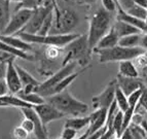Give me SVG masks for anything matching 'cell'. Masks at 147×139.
Wrapping results in <instances>:
<instances>
[{
    "label": "cell",
    "instance_id": "6da1fadb",
    "mask_svg": "<svg viewBox=\"0 0 147 139\" xmlns=\"http://www.w3.org/2000/svg\"><path fill=\"white\" fill-rule=\"evenodd\" d=\"M113 14L107 12L105 8H99L95 12L90 21L88 39L92 51L96 47L101 38L107 34L112 27Z\"/></svg>",
    "mask_w": 147,
    "mask_h": 139
},
{
    "label": "cell",
    "instance_id": "7a4b0ae2",
    "mask_svg": "<svg viewBox=\"0 0 147 139\" xmlns=\"http://www.w3.org/2000/svg\"><path fill=\"white\" fill-rule=\"evenodd\" d=\"M45 100L54 105L57 109L63 112L65 115L80 117L88 110V105L73 97L67 89L59 94L47 97Z\"/></svg>",
    "mask_w": 147,
    "mask_h": 139
},
{
    "label": "cell",
    "instance_id": "3957f363",
    "mask_svg": "<svg viewBox=\"0 0 147 139\" xmlns=\"http://www.w3.org/2000/svg\"><path fill=\"white\" fill-rule=\"evenodd\" d=\"M64 52H65V58L63 60L62 66L70 62H76L80 66L88 65L93 52L88 44V34L79 35L71 42H69L64 47Z\"/></svg>",
    "mask_w": 147,
    "mask_h": 139
},
{
    "label": "cell",
    "instance_id": "277c9868",
    "mask_svg": "<svg viewBox=\"0 0 147 139\" xmlns=\"http://www.w3.org/2000/svg\"><path fill=\"white\" fill-rule=\"evenodd\" d=\"M146 49L142 46H136V47H125L119 44L113 46L111 49H99L95 51L99 55V61L100 63H109V62H121L125 60H133L139 55L144 54Z\"/></svg>",
    "mask_w": 147,
    "mask_h": 139
},
{
    "label": "cell",
    "instance_id": "5b68a950",
    "mask_svg": "<svg viewBox=\"0 0 147 139\" xmlns=\"http://www.w3.org/2000/svg\"><path fill=\"white\" fill-rule=\"evenodd\" d=\"M17 36L21 37L23 40L32 44H42V45H54L58 47H65L69 42L78 37L80 34L77 33H69V34H29V33H18Z\"/></svg>",
    "mask_w": 147,
    "mask_h": 139
},
{
    "label": "cell",
    "instance_id": "8992f818",
    "mask_svg": "<svg viewBox=\"0 0 147 139\" xmlns=\"http://www.w3.org/2000/svg\"><path fill=\"white\" fill-rule=\"evenodd\" d=\"M78 15L74 10L65 8L55 15V22L49 34H69L78 25Z\"/></svg>",
    "mask_w": 147,
    "mask_h": 139
},
{
    "label": "cell",
    "instance_id": "52a82bcc",
    "mask_svg": "<svg viewBox=\"0 0 147 139\" xmlns=\"http://www.w3.org/2000/svg\"><path fill=\"white\" fill-rule=\"evenodd\" d=\"M54 8L55 7L54 5H53L52 1L49 0L47 3H44L43 5L34 9L33 15L30 18L29 22L27 23V25L19 33L24 32V33H29V34H37L39 32V29L41 28L47 16L49 15V12L52 9H54Z\"/></svg>",
    "mask_w": 147,
    "mask_h": 139
},
{
    "label": "cell",
    "instance_id": "ba28073f",
    "mask_svg": "<svg viewBox=\"0 0 147 139\" xmlns=\"http://www.w3.org/2000/svg\"><path fill=\"white\" fill-rule=\"evenodd\" d=\"M34 9L29 8H21L15 10V14L10 17L7 26L1 33L2 35H16L21 31L29 22L30 18L33 15Z\"/></svg>",
    "mask_w": 147,
    "mask_h": 139
},
{
    "label": "cell",
    "instance_id": "9c48e42d",
    "mask_svg": "<svg viewBox=\"0 0 147 139\" xmlns=\"http://www.w3.org/2000/svg\"><path fill=\"white\" fill-rule=\"evenodd\" d=\"M76 65H77L76 62H70V63L66 64V65L62 66L61 69H59L56 73L53 74L49 78H47V81H43V83H40V85L36 88L35 92L40 93V92H43V91L49 90V89L55 87L57 83H59L61 81H63L65 77H67L68 75L73 73L76 68Z\"/></svg>",
    "mask_w": 147,
    "mask_h": 139
},
{
    "label": "cell",
    "instance_id": "30bf717a",
    "mask_svg": "<svg viewBox=\"0 0 147 139\" xmlns=\"http://www.w3.org/2000/svg\"><path fill=\"white\" fill-rule=\"evenodd\" d=\"M116 88H117V83H116V79H114L108 83L103 92H101L97 96H94L92 98L94 109H100V108L108 109L113 101L115 100Z\"/></svg>",
    "mask_w": 147,
    "mask_h": 139
},
{
    "label": "cell",
    "instance_id": "8fae6325",
    "mask_svg": "<svg viewBox=\"0 0 147 139\" xmlns=\"http://www.w3.org/2000/svg\"><path fill=\"white\" fill-rule=\"evenodd\" d=\"M33 108L37 112V115H39L40 120H41L42 124H43V126L45 128H47V125L51 124L52 122L59 121L66 117L63 112H61L59 109H57L54 105H52L51 103L47 102V101L42 103V104L34 105Z\"/></svg>",
    "mask_w": 147,
    "mask_h": 139
},
{
    "label": "cell",
    "instance_id": "7c38bea8",
    "mask_svg": "<svg viewBox=\"0 0 147 139\" xmlns=\"http://www.w3.org/2000/svg\"><path fill=\"white\" fill-rule=\"evenodd\" d=\"M15 59L16 58H11L7 61V70H6V75H5V81L7 83L10 94L16 95L23 89V85L17 68H16Z\"/></svg>",
    "mask_w": 147,
    "mask_h": 139
},
{
    "label": "cell",
    "instance_id": "4fadbf2b",
    "mask_svg": "<svg viewBox=\"0 0 147 139\" xmlns=\"http://www.w3.org/2000/svg\"><path fill=\"white\" fill-rule=\"evenodd\" d=\"M22 111L24 117H28L30 120L34 122L35 125V130L34 134L37 137V139H49L47 138V130L42 124L41 120H40L39 115H37V112L33 107H23L20 108Z\"/></svg>",
    "mask_w": 147,
    "mask_h": 139
},
{
    "label": "cell",
    "instance_id": "5bb4252c",
    "mask_svg": "<svg viewBox=\"0 0 147 139\" xmlns=\"http://www.w3.org/2000/svg\"><path fill=\"white\" fill-rule=\"evenodd\" d=\"M116 83H117L118 88L127 96L135 92L138 89L144 87L142 81L139 77H127V76H123L120 74H117L116 76Z\"/></svg>",
    "mask_w": 147,
    "mask_h": 139
},
{
    "label": "cell",
    "instance_id": "9a60e30c",
    "mask_svg": "<svg viewBox=\"0 0 147 139\" xmlns=\"http://www.w3.org/2000/svg\"><path fill=\"white\" fill-rule=\"evenodd\" d=\"M86 70V69H84L82 71H80V72H75L74 71L73 73H71L70 75H68L67 77H65L63 79V81H61L59 83H57L55 87H53V88L49 89V90H45L43 91V92H40L38 93V94H40V95L42 96V97L47 98V97H49V96H53V95H56V94H59V93L63 92L64 90H66L67 88H68V85H70V83H72L74 81H75L76 78L78 77V75L81 73V72H84V71Z\"/></svg>",
    "mask_w": 147,
    "mask_h": 139
},
{
    "label": "cell",
    "instance_id": "2e32d148",
    "mask_svg": "<svg viewBox=\"0 0 147 139\" xmlns=\"http://www.w3.org/2000/svg\"><path fill=\"white\" fill-rule=\"evenodd\" d=\"M91 117V124L88 126V133L91 134L93 132H96L106 126L107 122V109L105 108H100V109H95V111L90 115Z\"/></svg>",
    "mask_w": 147,
    "mask_h": 139
},
{
    "label": "cell",
    "instance_id": "e0dca14e",
    "mask_svg": "<svg viewBox=\"0 0 147 139\" xmlns=\"http://www.w3.org/2000/svg\"><path fill=\"white\" fill-rule=\"evenodd\" d=\"M0 40L5 43L9 44V45L13 46L16 49H19L21 51L27 52V53H31L33 52V46L32 43L23 40L21 37L17 36V35H2L0 34Z\"/></svg>",
    "mask_w": 147,
    "mask_h": 139
},
{
    "label": "cell",
    "instance_id": "ac0fdd59",
    "mask_svg": "<svg viewBox=\"0 0 147 139\" xmlns=\"http://www.w3.org/2000/svg\"><path fill=\"white\" fill-rule=\"evenodd\" d=\"M115 20L123 21V22H125L127 24H131L134 27L138 28L142 33H147V25L144 20L138 19V18L134 17V16L129 15L127 12H125L123 9L117 10V15H116Z\"/></svg>",
    "mask_w": 147,
    "mask_h": 139
},
{
    "label": "cell",
    "instance_id": "d6986e66",
    "mask_svg": "<svg viewBox=\"0 0 147 139\" xmlns=\"http://www.w3.org/2000/svg\"><path fill=\"white\" fill-rule=\"evenodd\" d=\"M118 41H119V37H118L117 33L115 32V30H114V28H113V26H112L107 34L101 38V40L98 42V44L96 45V47L94 49L93 52L99 51V49H111L113 46L117 45Z\"/></svg>",
    "mask_w": 147,
    "mask_h": 139
},
{
    "label": "cell",
    "instance_id": "ffe728a7",
    "mask_svg": "<svg viewBox=\"0 0 147 139\" xmlns=\"http://www.w3.org/2000/svg\"><path fill=\"white\" fill-rule=\"evenodd\" d=\"M0 107H33V105L25 102L15 94H6L0 96Z\"/></svg>",
    "mask_w": 147,
    "mask_h": 139
},
{
    "label": "cell",
    "instance_id": "44dd1931",
    "mask_svg": "<svg viewBox=\"0 0 147 139\" xmlns=\"http://www.w3.org/2000/svg\"><path fill=\"white\" fill-rule=\"evenodd\" d=\"M112 26L114 28V30H115V32L117 33L119 38L131 34H135V33H142L138 28L134 27L133 25L127 24V23L123 22V21H118V20L114 21Z\"/></svg>",
    "mask_w": 147,
    "mask_h": 139
},
{
    "label": "cell",
    "instance_id": "7402d4cb",
    "mask_svg": "<svg viewBox=\"0 0 147 139\" xmlns=\"http://www.w3.org/2000/svg\"><path fill=\"white\" fill-rule=\"evenodd\" d=\"M118 74L127 77H139V71L136 68L135 64L132 60H125L119 62L118 66Z\"/></svg>",
    "mask_w": 147,
    "mask_h": 139
},
{
    "label": "cell",
    "instance_id": "603a6c76",
    "mask_svg": "<svg viewBox=\"0 0 147 139\" xmlns=\"http://www.w3.org/2000/svg\"><path fill=\"white\" fill-rule=\"evenodd\" d=\"M90 124H91L90 115H88V117H73L71 119H67L64 127H69L76 130V131H79L84 128L88 127Z\"/></svg>",
    "mask_w": 147,
    "mask_h": 139
},
{
    "label": "cell",
    "instance_id": "cb8c5ba5",
    "mask_svg": "<svg viewBox=\"0 0 147 139\" xmlns=\"http://www.w3.org/2000/svg\"><path fill=\"white\" fill-rule=\"evenodd\" d=\"M0 49H2V51L6 52L8 54L12 55V56L16 57V58L24 59V60H27V61H33V60H34L33 55H31L30 53L21 51V49H16V47L9 45V44H7V43H5V42L1 41V40H0Z\"/></svg>",
    "mask_w": 147,
    "mask_h": 139
},
{
    "label": "cell",
    "instance_id": "d4e9b609",
    "mask_svg": "<svg viewBox=\"0 0 147 139\" xmlns=\"http://www.w3.org/2000/svg\"><path fill=\"white\" fill-rule=\"evenodd\" d=\"M9 3L8 0H0V34L6 28L10 20Z\"/></svg>",
    "mask_w": 147,
    "mask_h": 139
},
{
    "label": "cell",
    "instance_id": "484cf974",
    "mask_svg": "<svg viewBox=\"0 0 147 139\" xmlns=\"http://www.w3.org/2000/svg\"><path fill=\"white\" fill-rule=\"evenodd\" d=\"M16 95L18 96L19 98H21L22 100H24L25 102L29 103L31 105H39V104H42V103L47 102L45 100V98L42 97L40 94L36 92H32V93H25L23 92V90H21L19 93H17Z\"/></svg>",
    "mask_w": 147,
    "mask_h": 139
},
{
    "label": "cell",
    "instance_id": "4316f807",
    "mask_svg": "<svg viewBox=\"0 0 147 139\" xmlns=\"http://www.w3.org/2000/svg\"><path fill=\"white\" fill-rule=\"evenodd\" d=\"M143 33H135L127 36H123L119 38L118 44L125 47H136V46H141Z\"/></svg>",
    "mask_w": 147,
    "mask_h": 139
},
{
    "label": "cell",
    "instance_id": "83f0119b",
    "mask_svg": "<svg viewBox=\"0 0 147 139\" xmlns=\"http://www.w3.org/2000/svg\"><path fill=\"white\" fill-rule=\"evenodd\" d=\"M16 68H17L18 73H19V76H20V79H21V81H22L23 87H26V85H29L38 87V85H40L39 81H37L34 76L31 75L26 69L21 67L20 65L16 64Z\"/></svg>",
    "mask_w": 147,
    "mask_h": 139
},
{
    "label": "cell",
    "instance_id": "f1b7e54d",
    "mask_svg": "<svg viewBox=\"0 0 147 139\" xmlns=\"http://www.w3.org/2000/svg\"><path fill=\"white\" fill-rule=\"evenodd\" d=\"M110 127H112L113 131H114L116 136L120 137V135H121V133H123V111L118 110V111L116 112L114 117H113Z\"/></svg>",
    "mask_w": 147,
    "mask_h": 139
},
{
    "label": "cell",
    "instance_id": "f546056e",
    "mask_svg": "<svg viewBox=\"0 0 147 139\" xmlns=\"http://www.w3.org/2000/svg\"><path fill=\"white\" fill-rule=\"evenodd\" d=\"M54 22H55V8L49 12V15L47 16L41 28L39 29V32H38L37 34H39V35L49 34V32H51V30H52V28H53V25H54Z\"/></svg>",
    "mask_w": 147,
    "mask_h": 139
},
{
    "label": "cell",
    "instance_id": "4dcf8cb0",
    "mask_svg": "<svg viewBox=\"0 0 147 139\" xmlns=\"http://www.w3.org/2000/svg\"><path fill=\"white\" fill-rule=\"evenodd\" d=\"M49 0H22L21 2L18 3L17 7L15 10L21 9V8H29V9H36L44 3H47Z\"/></svg>",
    "mask_w": 147,
    "mask_h": 139
},
{
    "label": "cell",
    "instance_id": "1f68e13d",
    "mask_svg": "<svg viewBox=\"0 0 147 139\" xmlns=\"http://www.w3.org/2000/svg\"><path fill=\"white\" fill-rule=\"evenodd\" d=\"M115 101L117 103V106L119 108V110H121V111L125 112L127 108L130 107L129 100H127V96L118 87L116 88L115 91Z\"/></svg>",
    "mask_w": 147,
    "mask_h": 139
},
{
    "label": "cell",
    "instance_id": "d6a6232c",
    "mask_svg": "<svg viewBox=\"0 0 147 139\" xmlns=\"http://www.w3.org/2000/svg\"><path fill=\"white\" fill-rule=\"evenodd\" d=\"M125 12L131 16H134V17L138 18V19L144 20L147 18V8H144L142 6H140L138 4H134V6L130 8V9L125 10Z\"/></svg>",
    "mask_w": 147,
    "mask_h": 139
},
{
    "label": "cell",
    "instance_id": "836d02e7",
    "mask_svg": "<svg viewBox=\"0 0 147 139\" xmlns=\"http://www.w3.org/2000/svg\"><path fill=\"white\" fill-rule=\"evenodd\" d=\"M143 90H144V87L138 89V90H136L135 92H133L132 94H130V95L127 96V100H129L130 106L136 107V105H137V103L139 102L140 98H141V96H142Z\"/></svg>",
    "mask_w": 147,
    "mask_h": 139
},
{
    "label": "cell",
    "instance_id": "e575fe53",
    "mask_svg": "<svg viewBox=\"0 0 147 139\" xmlns=\"http://www.w3.org/2000/svg\"><path fill=\"white\" fill-rule=\"evenodd\" d=\"M101 2H102L103 8H105L107 12H111V14L119 9V6H118L115 0H101Z\"/></svg>",
    "mask_w": 147,
    "mask_h": 139
},
{
    "label": "cell",
    "instance_id": "d590c367",
    "mask_svg": "<svg viewBox=\"0 0 147 139\" xmlns=\"http://www.w3.org/2000/svg\"><path fill=\"white\" fill-rule=\"evenodd\" d=\"M29 133L21 126H18L12 131V137L13 139H28Z\"/></svg>",
    "mask_w": 147,
    "mask_h": 139
},
{
    "label": "cell",
    "instance_id": "8d00e7d4",
    "mask_svg": "<svg viewBox=\"0 0 147 139\" xmlns=\"http://www.w3.org/2000/svg\"><path fill=\"white\" fill-rule=\"evenodd\" d=\"M60 49L61 47H58V46L54 45H49V47L45 51V56L49 60H55L56 58L60 56Z\"/></svg>",
    "mask_w": 147,
    "mask_h": 139
},
{
    "label": "cell",
    "instance_id": "74e56055",
    "mask_svg": "<svg viewBox=\"0 0 147 139\" xmlns=\"http://www.w3.org/2000/svg\"><path fill=\"white\" fill-rule=\"evenodd\" d=\"M77 132H78V131H76V130L72 129V128L64 127L60 139H76Z\"/></svg>",
    "mask_w": 147,
    "mask_h": 139
},
{
    "label": "cell",
    "instance_id": "f35d334b",
    "mask_svg": "<svg viewBox=\"0 0 147 139\" xmlns=\"http://www.w3.org/2000/svg\"><path fill=\"white\" fill-rule=\"evenodd\" d=\"M20 126L24 128V129L26 130L29 134H31V133H34V130H35L34 122H33L32 120H30V119H28V117H25L24 120L22 121V123H21Z\"/></svg>",
    "mask_w": 147,
    "mask_h": 139
},
{
    "label": "cell",
    "instance_id": "ab89813d",
    "mask_svg": "<svg viewBox=\"0 0 147 139\" xmlns=\"http://www.w3.org/2000/svg\"><path fill=\"white\" fill-rule=\"evenodd\" d=\"M107 130H108V126H105V127L101 128V129L98 130V131L93 132V133H91V134H88V136L86 139H99V138H101V137L105 134Z\"/></svg>",
    "mask_w": 147,
    "mask_h": 139
},
{
    "label": "cell",
    "instance_id": "60d3db41",
    "mask_svg": "<svg viewBox=\"0 0 147 139\" xmlns=\"http://www.w3.org/2000/svg\"><path fill=\"white\" fill-rule=\"evenodd\" d=\"M117 2H118L120 9L125 10V12L127 9H130V8L132 7V6H134V4H135L134 0H117Z\"/></svg>",
    "mask_w": 147,
    "mask_h": 139
},
{
    "label": "cell",
    "instance_id": "b9f144b4",
    "mask_svg": "<svg viewBox=\"0 0 147 139\" xmlns=\"http://www.w3.org/2000/svg\"><path fill=\"white\" fill-rule=\"evenodd\" d=\"M146 53H147V51H146ZM139 78L142 81L143 85H144V88L147 90V65L145 66L144 68L139 71Z\"/></svg>",
    "mask_w": 147,
    "mask_h": 139
},
{
    "label": "cell",
    "instance_id": "7bdbcfd3",
    "mask_svg": "<svg viewBox=\"0 0 147 139\" xmlns=\"http://www.w3.org/2000/svg\"><path fill=\"white\" fill-rule=\"evenodd\" d=\"M9 94V89L7 87V83L5 79H0V96Z\"/></svg>",
    "mask_w": 147,
    "mask_h": 139
},
{
    "label": "cell",
    "instance_id": "ee69618b",
    "mask_svg": "<svg viewBox=\"0 0 147 139\" xmlns=\"http://www.w3.org/2000/svg\"><path fill=\"white\" fill-rule=\"evenodd\" d=\"M7 70V61H3L0 63V79H5Z\"/></svg>",
    "mask_w": 147,
    "mask_h": 139
},
{
    "label": "cell",
    "instance_id": "f6af8a7d",
    "mask_svg": "<svg viewBox=\"0 0 147 139\" xmlns=\"http://www.w3.org/2000/svg\"><path fill=\"white\" fill-rule=\"evenodd\" d=\"M139 103L142 105L147 111V90L145 88H144V90H143L142 96H141V98H140Z\"/></svg>",
    "mask_w": 147,
    "mask_h": 139
},
{
    "label": "cell",
    "instance_id": "bcb514c9",
    "mask_svg": "<svg viewBox=\"0 0 147 139\" xmlns=\"http://www.w3.org/2000/svg\"><path fill=\"white\" fill-rule=\"evenodd\" d=\"M113 136H116V135H115V133H114V131H113L112 127H108V130L106 131L105 134L99 139H110L111 137H113Z\"/></svg>",
    "mask_w": 147,
    "mask_h": 139
},
{
    "label": "cell",
    "instance_id": "7dc6e473",
    "mask_svg": "<svg viewBox=\"0 0 147 139\" xmlns=\"http://www.w3.org/2000/svg\"><path fill=\"white\" fill-rule=\"evenodd\" d=\"M135 4H138L144 8H147V0H134Z\"/></svg>",
    "mask_w": 147,
    "mask_h": 139
},
{
    "label": "cell",
    "instance_id": "c3c4849f",
    "mask_svg": "<svg viewBox=\"0 0 147 139\" xmlns=\"http://www.w3.org/2000/svg\"><path fill=\"white\" fill-rule=\"evenodd\" d=\"M53 3V5H54V7H55V15H58L60 12V10H61V8L58 6V3H57V0H51Z\"/></svg>",
    "mask_w": 147,
    "mask_h": 139
},
{
    "label": "cell",
    "instance_id": "681fc988",
    "mask_svg": "<svg viewBox=\"0 0 147 139\" xmlns=\"http://www.w3.org/2000/svg\"><path fill=\"white\" fill-rule=\"evenodd\" d=\"M8 1H10V2H21V1H22V0H8Z\"/></svg>",
    "mask_w": 147,
    "mask_h": 139
},
{
    "label": "cell",
    "instance_id": "f907efd6",
    "mask_svg": "<svg viewBox=\"0 0 147 139\" xmlns=\"http://www.w3.org/2000/svg\"><path fill=\"white\" fill-rule=\"evenodd\" d=\"M86 2H88V3H94V2H96L97 0H86Z\"/></svg>",
    "mask_w": 147,
    "mask_h": 139
},
{
    "label": "cell",
    "instance_id": "816d5d0a",
    "mask_svg": "<svg viewBox=\"0 0 147 139\" xmlns=\"http://www.w3.org/2000/svg\"><path fill=\"white\" fill-rule=\"evenodd\" d=\"M110 139H120L119 137H117V136H113V137H111Z\"/></svg>",
    "mask_w": 147,
    "mask_h": 139
},
{
    "label": "cell",
    "instance_id": "f5cc1de1",
    "mask_svg": "<svg viewBox=\"0 0 147 139\" xmlns=\"http://www.w3.org/2000/svg\"><path fill=\"white\" fill-rule=\"evenodd\" d=\"M115 1H116V3H117V4H118V2H117V0H115ZM118 6H119V5H118ZM119 9H120V7H119ZM119 9H118V10H119Z\"/></svg>",
    "mask_w": 147,
    "mask_h": 139
},
{
    "label": "cell",
    "instance_id": "db71d44e",
    "mask_svg": "<svg viewBox=\"0 0 147 139\" xmlns=\"http://www.w3.org/2000/svg\"><path fill=\"white\" fill-rule=\"evenodd\" d=\"M145 22H146V25H147V18L145 19Z\"/></svg>",
    "mask_w": 147,
    "mask_h": 139
},
{
    "label": "cell",
    "instance_id": "11a10c76",
    "mask_svg": "<svg viewBox=\"0 0 147 139\" xmlns=\"http://www.w3.org/2000/svg\"><path fill=\"white\" fill-rule=\"evenodd\" d=\"M1 62H3V61H1V60H0V63H1Z\"/></svg>",
    "mask_w": 147,
    "mask_h": 139
},
{
    "label": "cell",
    "instance_id": "9f6ffc18",
    "mask_svg": "<svg viewBox=\"0 0 147 139\" xmlns=\"http://www.w3.org/2000/svg\"><path fill=\"white\" fill-rule=\"evenodd\" d=\"M146 119H147V115H146Z\"/></svg>",
    "mask_w": 147,
    "mask_h": 139
}]
</instances>
